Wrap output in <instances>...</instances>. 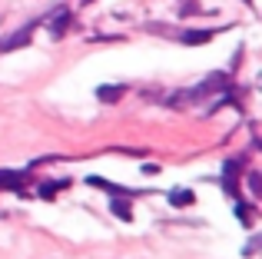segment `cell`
<instances>
[{
  "label": "cell",
  "instance_id": "11",
  "mask_svg": "<svg viewBox=\"0 0 262 259\" xmlns=\"http://www.w3.org/2000/svg\"><path fill=\"white\" fill-rule=\"evenodd\" d=\"M236 216H239V223H243V226H252V206H249V203L236 200Z\"/></svg>",
  "mask_w": 262,
  "mask_h": 259
},
{
  "label": "cell",
  "instance_id": "13",
  "mask_svg": "<svg viewBox=\"0 0 262 259\" xmlns=\"http://www.w3.org/2000/svg\"><path fill=\"white\" fill-rule=\"evenodd\" d=\"M143 173L153 176V173H160V166H156V163H146V166H143Z\"/></svg>",
  "mask_w": 262,
  "mask_h": 259
},
{
  "label": "cell",
  "instance_id": "1",
  "mask_svg": "<svg viewBox=\"0 0 262 259\" xmlns=\"http://www.w3.org/2000/svg\"><path fill=\"white\" fill-rule=\"evenodd\" d=\"M239 166H243V156L223 163V189H226V196H232V200H239Z\"/></svg>",
  "mask_w": 262,
  "mask_h": 259
},
{
  "label": "cell",
  "instance_id": "10",
  "mask_svg": "<svg viewBox=\"0 0 262 259\" xmlns=\"http://www.w3.org/2000/svg\"><path fill=\"white\" fill-rule=\"evenodd\" d=\"M67 186H70V180H47V183H40V196H43V200H53L57 189H67Z\"/></svg>",
  "mask_w": 262,
  "mask_h": 259
},
{
  "label": "cell",
  "instance_id": "4",
  "mask_svg": "<svg viewBox=\"0 0 262 259\" xmlns=\"http://www.w3.org/2000/svg\"><path fill=\"white\" fill-rule=\"evenodd\" d=\"M33 27H37V24H27L24 30H17V33H10L7 40H0V53H10V50H17V47H27V44H30Z\"/></svg>",
  "mask_w": 262,
  "mask_h": 259
},
{
  "label": "cell",
  "instance_id": "14",
  "mask_svg": "<svg viewBox=\"0 0 262 259\" xmlns=\"http://www.w3.org/2000/svg\"><path fill=\"white\" fill-rule=\"evenodd\" d=\"M246 4H252V0H246Z\"/></svg>",
  "mask_w": 262,
  "mask_h": 259
},
{
  "label": "cell",
  "instance_id": "5",
  "mask_svg": "<svg viewBox=\"0 0 262 259\" xmlns=\"http://www.w3.org/2000/svg\"><path fill=\"white\" fill-rule=\"evenodd\" d=\"M73 24V13L67 10V7H60L57 13L50 17V37L53 40H63V33H67V27Z\"/></svg>",
  "mask_w": 262,
  "mask_h": 259
},
{
  "label": "cell",
  "instance_id": "2",
  "mask_svg": "<svg viewBox=\"0 0 262 259\" xmlns=\"http://www.w3.org/2000/svg\"><path fill=\"white\" fill-rule=\"evenodd\" d=\"M86 183L90 186H96V189H106L110 196H140L143 189H126V186H116V183H110V180H103V176H86Z\"/></svg>",
  "mask_w": 262,
  "mask_h": 259
},
{
  "label": "cell",
  "instance_id": "9",
  "mask_svg": "<svg viewBox=\"0 0 262 259\" xmlns=\"http://www.w3.org/2000/svg\"><path fill=\"white\" fill-rule=\"evenodd\" d=\"M169 206H192L196 203V196H192V189H169Z\"/></svg>",
  "mask_w": 262,
  "mask_h": 259
},
{
  "label": "cell",
  "instance_id": "8",
  "mask_svg": "<svg viewBox=\"0 0 262 259\" xmlns=\"http://www.w3.org/2000/svg\"><path fill=\"white\" fill-rule=\"evenodd\" d=\"M123 93H126V87H120V83H110V87H100V90H96V97H100L103 103H116V100H120Z\"/></svg>",
  "mask_w": 262,
  "mask_h": 259
},
{
  "label": "cell",
  "instance_id": "12",
  "mask_svg": "<svg viewBox=\"0 0 262 259\" xmlns=\"http://www.w3.org/2000/svg\"><path fill=\"white\" fill-rule=\"evenodd\" d=\"M249 193H252V200H259V196H262V173H259V169H252V173H249Z\"/></svg>",
  "mask_w": 262,
  "mask_h": 259
},
{
  "label": "cell",
  "instance_id": "3",
  "mask_svg": "<svg viewBox=\"0 0 262 259\" xmlns=\"http://www.w3.org/2000/svg\"><path fill=\"white\" fill-rule=\"evenodd\" d=\"M27 183V169H0V189H10V193H20Z\"/></svg>",
  "mask_w": 262,
  "mask_h": 259
},
{
  "label": "cell",
  "instance_id": "6",
  "mask_svg": "<svg viewBox=\"0 0 262 259\" xmlns=\"http://www.w3.org/2000/svg\"><path fill=\"white\" fill-rule=\"evenodd\" d=\"M212 37H216V30H183V33H179V40H183L186 47H199V44H209Z\"/></svg>",
  "mask_w": 262,
  "mask_h": 259
},
{
  "label": "cell",
  "instance_id": "7",
  "mask_svg": "<svg viewBox=\"0 0 262 259\" xmlns=\"http://www.w3.org/2000/svg\"><path fill=\"white\" fill-rule=\"evenodd\" d=\"M110 213H113L116 220H123V223L133 220V206H129L126 196H113V203H110Z\"/></svg>",
  "mask_w": 262,
  "mask_h": 259
}]
</instances>
